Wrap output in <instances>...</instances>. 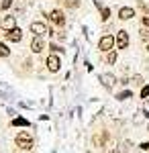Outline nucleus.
Here are the masks:
<instances>
[{"label":"nucleus","mask_w":149,"mask_h":153,"mask_svg":"<svg viewBox=\"0 0 149 153\" xmlns=\"http://www.w3.org/2000/svg\"><path fill=\"white\" fill-rule=\"evenodd\" d=\"M14 143H16V147H21L23 151H31L33 149V137H31V133H27V131H21V133H16V137H14Z\"/></svg>","instance_id":"1"},{"label":"nucleus","mask_w":149,"mask_h":153,"mask_svg":"<svg viewBox=\"0 0 149 153\" xmlns=\"http://www.w3.org/2000/svg\"><path fill=\"white\" fill-rule=\"evenodd\" d=\"M29 29H31V33H35V37L53 35V31H51V29H49L45 23H41V21H33V23L29 25Z\"/></svg>","instance_id":"2"},{"label":"nucleus","mask_w":149,"mask_h":153,"mask_svg":"<svg viewBox=\"0 0 149 153\" xmlns=\"http://www.w3.org/2000/svg\"><path fill=\"white\" fill-rule=\"evenodd\" d=\"M45 65H47V70L51 71V74H57L59 68H61V57H59L57 53H49L45 59Z\"/></svg>","instance_id":"3"},{"label":"nucleus","mask_w":149,"mask_h":153,"mask_svg":"<svg viewBox=\"0 0 149 153\" xmlns=\"http://www.w3.org/2000/svg\"><path fill=\"white\" fill-rule=\"evenodd\" d=\"M115 41H116V49H127V47H129V43H131V37H129V31H125V29L116 31Z\"/></svg>","instance_id":"4"},{"label":"nucleus","mask_w":149,"mask_h":153,"mask_svg":"<svg viewBox=\"0 0 149 153\" xmlns=\"http://www.w3.org/2000/svg\"><path fill=\"white\" fill-rule=\"evenodd\" d=\"M112 47H116V41L112 35H102L100 37V41H98V49L102 51V53H106V51H110Z\"/></svg>","instance_id":"5"},{"label":"nucleus","mask_w":149,"mask_h":153,"mask_svg":"<svg viewBox=\"0 0 149 153\" xmlns=\"http://www.w3.org/2000/svg\"><path fill=\"white\" fill-rule=\"evenodd\" d=\"M116 82H118V80H116L115 74H110V71H106V74H100V84H102L106 90H112V88L116 86Z\"/></svg>","instance_id":"6"},{"label":"nucleus","mask_w":149,"mask_h":153,"mask_svg":"<svg viewBox=\"0 0 149 153\" xmlns=\"http://www.w3.org/2000/svg\"><path fill=\"white\" fill-rule=\"evenodd\" d=\"M49 21L53 25H57V27H63L66 25V14H63L61 8H53V10L49 12Z\"/></svg>","instance_id":"7"},{"label":"nucleus","mask_w":149,"mask_h":153,"mask_svg":"<svg viewBox=\"0 0 149 153\" xmlns=\"http://www.w3.org/2000/svg\"><path fill=\"white\" fill-rule=\"evenodd\" d=\"M14 27H16V16H14V14H4V16L0 19V29L10 31Z\"/></svg>","instance_id":"8"},{"label":"nucleus","mask_w":149,"mask_h":153,"mask_svg":"<svg viewBox=\"0 0 149 153\" xmlns=\"http://www.w3.org/2000/svg\"><path fill=\"white\" fill-rule=\"evenodd\" d=\"M4 37H6V41H10V43H19V41L23 39V31H21L19 27H14V29H10V31H6Z\"/></svg>","instance_id":"9"},{"label":"nucleus","mask_w":149,"mask_h":153,"mask_svg":"<svg viewBox=\"0 0 149 153\" xmlns=\"http://www.w3.org/2000/svg\"><path fill=\"white\" fill-rule=\"evenodd\" d=\"M135 16V8H131V6H121L118 8V19L121 21H131Z\"/></svg>","instance_id":"10"},{"label":"nucleus","mask_w":149,"mask_h":153,"mask_svg":"<svg viewBox=\"0 0 149 153\" xmlns=\"http://www.w3.org/2000/svg\"><path fill=\"white\" fill-rule=\"evenodd\" d=\"M43 49H45L43 37H33V41H31V51H33V53H41Z\"/></svg>","instance_id":"11"},{"label":"nucleus","mask_w":149,"mask_h":153,"mask_svg":"<svg viewBox=\"0 0 149 153\" xmlns=\"http://www.w3.org/2000/svg\"><path fill=\"white\" fill-rule=\"evenodd\" d=\"M116 57H118L116 49H110V51H106V53H104V61H106L108 65H115V63H116Z\"/></svg>","instance_id":"12"},{"label":"nucleus","mask_w":149,"mask_h":153,"mask_svg":"<svg viewBox=\"0 0 149 153\" xmlns=\"http://www.w3.org/2000/svg\"><path fill=\"white\" fill-rule=\"evenodd\" d=\"M10 125L12 127H31V123H29L27 118H23V117H14L10 120Z\"/></svg>","instance_id":"13"},{"label":"nucleus","mask_w":149,"mask_h":153,"mask_svg":"<svg viewBox=\"0 0 149 153\" xmlns=\"http://www.w3.org/2000/svg\"><path fill=\"white\" fill-rule=\"evenodd\" d=\"M100 19H102L104 23L110 19V8H108V6H102V8H100Z\"/></svg>","instance_id":"14"},{"label":"nucleus","mask_w":149,"mask_h":153,"mask_svg":"<svg viewBox=\"0 0 149 153\" xmlns=\"http://www.w3.org/2000/svg\"><path fill=\"white\" fill-rule=\"evenodd\" d=\"M49 49H51V51H53V53H63V51H66V49L61 47V45H57V43H55V41H51V43H49Z\"/></svg>","instance_id":"15"},{"label":"nucleus","mask_w":149,"mask_h":153,"mask_svg":"<svg viewBox=\"0 0 149 153\" xmlns=\"http://www.w3.org/2000/svg\"><path fill=\"white\" fill-rule=\"evenodd\" d=\"M129 98H133V92H131V90H123L121 94L116 96V100H121V102H123V100H129Z\"/></svg>","instance_id":"16"},{"label":"nucleus","mask_w":149,"mask_h":153,"mask_svg":"<svg viewBox=\"0 0 149 153\" xmlns=\"http://www.w3.org/2000/svg\"><path fill=\"white\" fill-rule=\"evenodd\" d=\"M12 4H14V0H2L0 2V12H4V10H8Z\"/></svg>","instance_id":"17"},{"label":"nucleus","mask_w":149,"mask_h":153,"mask_svg":"<svg viewBox=\"0 0 149 153\" xmlns=\"http://www.w3.org/2000/svg\"><path fill=\"white\" fill-rule=\"evenodd\" d=\"M8 55H10V49H8V45L0 43V57H8Z\"/></svg>","instance_id":"18"},{"label":"nucleus","mask_w":149,"mask_h":153,"mask_svg":"<svg viewBox=\"0 0 149 153\" xmlns=\"http://www.w3.org/2000/svg\"><path fill=\"white\" fill-rule=\"evenodd\" d=\"M63 4L68 8H76V6H80V0H63Z\"/></svg>","instance_id":"19"},{"label":"nucleus","mask_w":149,"mask_h":153,"mask_svg":"<svg viewBox=\"0 0 149 153\" xmlns=\"http://www.w3.org/2000/svg\"><path fill=\"white\" fill-rule=\"evenodd\" d=\"M141 41H145V43H149V31L147 29H145V27H143V29H141Z\"/></svg>","instance_id":"20"},{"label":"nucleus","mask_w":149,"mask_h":153,"mask_svg":"<svg viewBox=\"0 0 149 153\" xmlns=\"http://www.w3.org/2000/svg\"><path fill=\"white\" fill-rule=\"evenodd\" d=\"M131 82L135 84V86H143V76H133V80Z\"/></svg>","instance_id":"21"},{"label":"nucleus","mask_w":149,"mask_h":153,"mask_svg":"<svg viewBox=\"0 0 149 153\" xmlns=\"http://www.w3.org/2000/svg\"><path fill=\"white\" fill-rule=\"evenodd\" d=\"M147 96H149V86H141V98L145 100Z\"/></svg>","instance_id":"22"},{"label":"nucleus","mask_w":149,"mask_h":153,"mask_svg":"<svg viewBox=\"0 0 149 153\" xmlns=\"http://www.w3.org/2000/svg\"><path fill=\"white\" fill-rule=\"evenodd\" d=\"M139 149H141V151H149V141H143L139 145Z\"/></svg>","instance_id":"23"},{"label":"nucleus","mask_w":149,"mask_h":153,"mask_svg":"<svg viewBox=\"0 0 149 153\" xmlns=\"http://www.w3.org/2000/svg\"><path fill=\"white\" fill-rule=\"evenodd\" d=\"M141 25H143L145 29H149V16H143V19H141Z\"/></svg>","instance_id":"24"},{"label":"nucleus","mask_w":149,"mask_h":153,"mask_svg":"<svg viewBox=\"0 0 149 153\" xmlns=\"http://www.w3.org/2000/svg\"><path fill=\"white\" fill-rule=\"evenodd\" d=\"M110 153H121V151H118V149H112V151H110Z\"/></svg>","instance_id":"25"},{"label":"nucleus","mask_w":149,"mask_h":153,"mask_svg":"<svg viewBox=\"0 0 149 153\" xmlns=\"http://www.w3.org/2000/svg\"><path fill=\"white\" fill-rule=\"evenodd\" d=\"M145 49H147V53H149V43H147V47H145Z\"/></svg>","instance_id":"26"},{"label":"nucleus","mask_w":149,"mask_h":153,"mask_svg":"<svg viewBox=\"0 0 149 153\" xmlns=\"http://www.w3.org/2000/svg\"><path fill=\"white\" fill-rule=\"evenodd\" d=\"M61 2H63V0H61Z\"/></svg>","instance_id":"27"},{"label":"nucleus","mask_w":149,"mask_h":153,"mask_svg":"<svg viewBox=\"0 0 149 153\" xmlns=\"http://www.w3.org/2000/svg\"><path fill=\"white\" fill-rule=\"evenodd\" d=\"M147 129H149V127H147Z\"/></svg>","instance_id":"28"}]
</instances>
